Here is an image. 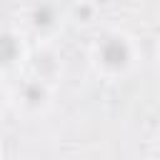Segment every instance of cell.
I'll list each match as a JSON object with an SVG mask.
<instances>
[{
    "instance_id": "obj_2",
    "label": "cell",
    "mask_w": 160,
    "mask_h": 160,
    "mask_svg": "<svg viewBox=\"0 0 160 160\" xmlns=\"http://www.w3.org/2000/svg\"><path fill=\"white\" fill-rule=\"evenodd\" d=\"M18 55V42L12 35H0V62L8 65L10 60H15Z\"/></svg>"
},
{
    "instance_id": "obj_1",
    "label": "cell",
    "mask_w": 160,
    "mask_h": 160,
    "mask_svg": "<svg viewBox=\"0 0 160 160\" xmlns=\"http://www.w3.org/2000/svg\"><path fill=\"white\" fill-rule=\"evenodd\" d=\"M100 58L105 60V65L110 68H120L128 60V45L122 40H105L100 48Z\"/></svg>"
},
{
    "instance_id": "obj_3",
    "label": "cell",
    "mask_w": 160,
    "mask_h": 160,
    "mask_svg": "<svg viewBox=\"0 0 160 160\" xmlns=\"http://www.w3.org/2000/svg\"><path fill=\"white\" fill-rule=\"evenodd\" d=\"M52 20H55V18H52V10H50L48 5H40V8L35 10V25H42V28H45V25H50Z\"/></svg>"
},
{
    "instance_id": "obj_4",
    "label": "cell",
    "mask_w": 160,
    "mask_h": 160,
    "mask_svg": "<svg viewBox=\"0 0 160 160\" xmlns=\"http://www.w3.org/2000/svg\"><path fill=\"white\" fill-rule=\"evenodd\" d=\"M25 95H28V100H30V102H38V100L42 98V90H40V88H28V92H25Z\"/></svg>"
}]
</instances>
